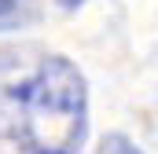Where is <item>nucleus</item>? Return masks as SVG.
Returning <instances> with one entry per match:
<instances>
[{
	"mask_svg": "<svg viewBox=\"0 0 158 154\" xmlns=\"http://www.w3.org/2000/svg\"><path fill=\"white\" fill-rule=\"evenodd\" d=\"M88 92L77 66L48 51L0 55V136L22 154H77Z\"/></svg>",
	"mask_w": 158,
	"mask_h": 154,
	"instance_id": "nucleus-1",
	"label": "nucleus"
},
{
	"mask_svg": "<svg viewBox=\"0 0 158 154\" xmlns=\"http://www.w3.org/2000/svg\"><path fill=\"white\" fill-rule=\"evenodd\" d=\"M99 154H143V151H140V147H132L125 136H110V140L99 147Z\"/></svg>",
	"mask_w": 158,
	"mask_h": 154,
	"instance_id": "nucleus-2",
	"label": "nucleus"
},
{
	"mask_svg": "<svg viewBox=\"0 0 158 154\" xmlns=\"http://www.w3.org/2000/svg\"><path fill=\"white\" fill-rule=\"evenodd\" d=\"M55 4H59V7H66V11H70V7H77L81 0H55Z\"/></svg>",
	"mask_w": 158,
	"mask_h": 154,
	"instance_id": "nucleus-3",
	"label": "nucleus"
}]
</instances>
